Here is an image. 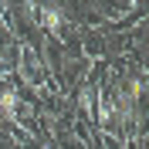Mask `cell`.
Segmentation results:
<instances>
[{
	"label": "cell",
	"mask_w": 149,
	"mask_h": 149,
	"mask_svg": "<svg viewBox=\"0 0 149 149\" xmlns=\"http://www.w3.org/2000/svg\"><path fill=\"white\" fill-rule=\"evenodd\" d=\"M34 10H37V20H41L44 31L58 34V31L65 27V10H61V7H34Z\"/></svg>",
	"instance_id": "cell-1"
},
{
	"label": "cell",
	"mask_w": 149,
	"mask_h": 149,
	"mask_svg": "<svg viewBox=\"0 0 149 149\" xmlns=\"http://www.w3.org/2000/svg\"><path fill=\"white\" fill-rule=\"evenodd\" d=\"M17 109H20V95L14 92V88H3V92H0V115H3V119H14Z\"/></svg>",
	"instance_id": "cell-2"
},
{
	"label": "cell",
	"mask_w": 149,
	"mask_h": 149,
	"mask_svg": "<svg viewBox=\"0 0 149 149\" xmlns=\"http://www.w3.org/2000/svg\"><path fill=\"white\" fill-rule=\"evenodd\" d=\"M41 149H51V146H41Z\"/></svg>",
	"instance_id": "cell-4"
},
{
	"label": "cell",
	"mask_w": 149,
	"mask_h": 149,
	"mask_svg": "<svg viewBox=\"0 0 149 149\" xmlns=\"http://www.w3.org/2000/svg\"><path fill=\"white\" fill-rule=\"evenodd\" d=\"M3 122H7V119H3V115H0V125H3Z\"/></svg>",
	"instance_id": "cell-3"
}]
</instances>
